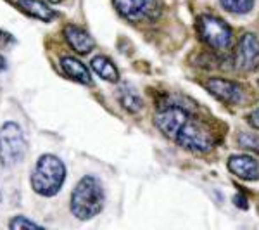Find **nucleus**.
Here are the masks:
<instances>
[{"mask_svg": "<svg viewBox=\"0 0 259 230\" xmlns=\"http://www.w3.org/2000/svg\"><path fill=\"white\" fill-rule=\"evenodd\" d=\"M66 165L56 154H41L31 171V189L44 198H54L59 194L66 182Z\"/></svg>", "mask_w": 259, "mask_h": 230, "instance_id": "f257e3e1", "label": "nucleus"}, {"mask_svg": "<svg viewBox=\"0 0 259 230\" xmlns=\"http://www.w3.org/2000/svg\"><path fill=\"white\" fill-rule=\"evenodd\" d=\"M104 208V187L97 177L85 175L71 192V213L78 220H90Z\"/></svg>", "mask_w": 259, "mask_h": 230, "instance_id": "f03ea898", "label": "nucleus"}, {"mask_svg": "<svg viewBox=\"0 0 259 230\" xmlns=\"http://www.w3.org/2000/svg\"><path fill=\"white\" fill-rule=\"evenodd\" d=\"M28 154V140L23 130L14 121H6L0 127V165L14 168Z\"/></svg>", "mask_w": 259, "mask_h": 230, "instance_id": "7ed1b4c3", "label": "nucleus"}, {"mask_svg": "<svg viewBox=\"0 0 259 230\" xmlns=\"http://www.w3.org/2000/svg\"><path fill=\"white\" fill-rule=\"evenodd\" d=\"M199 33L202 40L214 50H228L233 44V31L223 19L216 16H202L199 18Z\"/></svg>", "mask_w": 259, "mask_h": 230, "instance_id": "20e7f679", "label": "nucleus"}, {"mask_svg": "<svg viewBox=\"0 0 259 230\" xmlns=\"http://www.w3.org/2000/svg\"><path fill=\"white\" fill-rule=\"evenodd\" d=\"M175 142L182 145L183 149L194 150V152H209L212 149V137L200 123L189 118L187 123L180 128V132L175 137Z\"/></svg>", "mask_w": 259, "mask_h": 230, "instance_id": "39448f33", "label": "nucleus"}, {"mask_svg": "<svg viewBox=\"0 0 259 230\" xmlns=\"http://www.w3.org/2000/svg\"><path fill=\"white\" fill-rule=\"evenodd\" d=\"M235 68L240 71H254L259 68V40L252 33L242 35L237 44Z\"/></svg>", "mask_w": 259, "mask_h": 230, "instance_id": "423d86ee", "label": "nucleus"}, {"mask_svg": "<svg viewBox=\"0 0 259 230\" xmlns=\"http://www.w3.org/2000/svg\"><path fill=\"white\" fill-rule=\"evenodd\" d=\"M189 118H190L189 112L185 109H182L180 106H166L164 109H161L154 116V123L159 128V132H162L166 137L175 140L180 128L187 123Z\"/></svg>", "mask_w": 259, "mask_h": 230, "instance_id": "0eeeda50", "label": "nucleus"}, {"mask_svg": "<svg viewBox=\"0 0 259 230\" xmlns=\"http://www.w3.org/2000/svg\"><path fill=\"white\" fill-rule=\"evenodd\" d=\"M206 89L227 106H237L244 99V89L235 82L223 80V78H211L206 82Z\"/></svg>", "mask_w": 259, "mask_h": 230, "instance_id": "6e6552de", "label": "nucleus"}, {"mask_svg": "<svg viewBox=\"0 0 259 230\" xmlns=\"http://www.w3.org/2000/svg\"><path fill=\"white\" fill-rule=\"evenodd\" d=\"M228 170L242 180H257L259 163L247 154H237L228 160Z\"/></svg>", "mask_w": 259, "mask_h": 230, "instance_id": "1a4fd4ad", "label": "nucleus"}, {"mask_svg": "<svg viewBox=\"0 0 259 230\" xmlns=\"http://www.w3.org/2000/svg\"><path fill=\"white\" fill-rule=\"evenodd\" d=\"M64 36H66V42L69 44V47L76 54H80V56H87V54H90V50H94L95 47L94 39H92L83 28L76 26V24H68V26L64 28Z\"/></svg>", "mask_w": 259, "mask_h": 230, "instance_id": "9d476101", "label": "nucleus"}, {"mask_svg": "<svg viewBox=\"0 0 259 230\" xmlns=\"http://www.w3.org/2000/svg\"><path fill=\"white\" fill-rule=\"evenodd\" d=\"M154 0H112L116 11L128 21H139L145 18L152 9Z\"/></svg>", "mask_w": 259, "mask_h": 230, "instance_id": "9b49d317", "label": "nucleus"}, {"mask_svg": "<svg viewBox=\"0 0 259 230\" xmlns=\"http://www.w3.org/2000/svg\"><path fill=\"white\" fill-rule=\"evenodd\" d=\"M61 68L64 71L66 76L71 78L73 82L81 83V85H90L92 83V74L89 68H87L81 61H78L76 57H71V56L62 57Z\"/></svg>", "mask_w": 259, "mask_h": 230, "instance_id": "f8f14e48", "label": "nucleus"}, {"mask_svg": "<svg viewBox=\"0 0 259 230\" xmlns=\"http://www.w3.org/2000/svg\"><path fill=\"white\" fill-rule=\"evenodd\" d=\"M18 9L24 12L26 16H30L33 19H38L41 23H50L56 18V12H54L45 2L41 0H18Z\"/></svg>", "mask_w": 259, "mask_h": 230, "instance_id": "ddd939ff", "label": "nucleus"}, {"mask_svg": "<svg viewBox=\"0 0 259 230\" xmlns=\"http://www.w3.org/2000/svg\"><path fill=\"white\" fill-rule=\"evenodd\" d=\"M116 97H118V102L128 112H139L142 107H144L142 97L137 94V90L133 89L130 83H123V85L119 87L118 92H116Z\"/></svg>", "mask_w": 259, "mask_h": 230, "instance_id": "4468645a", "label": "nucleus"}, {"mask_svg": "<svg viewBox=\"0 0 259 230\" xmlns=\"http://www.w3.org/2000/svg\"><path fill=\"white\" fill-rule=\"evenodd\" d=\"M92 69L97 73V76H100L102 80L111 82V83H118L119 82V71L116 68V64L112 62L109 57L106 56H97L94 57L90 62Z\"/></svg>", "mask_w": 259, "mask_h": 230, "instance_id": "2eb2a0df", "label": "nucleus"}, {"mask_svg": "<svg viewBox=\"0 0 259 230\" xmlns=\"http://www.w3.org/2000/svg\"><path fill=\"white\" fill-rule=\"evenodd\" d=\"M221 7L233 14H245L254 7V0H220Z\"/></svg>", "mask_w": 259, "mask_h": 230, "instance_id": "dca6fc26", "label": "nucleus"}, {"mask_svg": "<svg viewBox=\"0 0 259 230\" xmlns=\"http://www.w3.org/2000/svg\"><path fill=\"white\" fill-rule=\"evenodd\" d=\"M9 228H41V227L36 221L26 218V216L16 215L14 218L9 220Z\"/></svg>", "mask_w": 259, "mask_h": 230, "instance_id": "f3484780", "label": "nucleus"}, {"mask_svg": "<svg viewBox=\"0 0 259 230\" xmlns=\"http://www.w3.org/2000/svg\"><path fill=\"white\" fill-rule=\"evenodd\" d=\"M239 144H240V147H244V149L259 150V137L254 135V133H242L239 137Z\"/></svg>", "mask_w": 259, "mask_h": 230, "instance_id": "a211bd4d", "label": "nucleus"}, {"mask_svg": "<svg viewBox=\"0 0 259 230\" xmlns=\"http://www.w3.org/2000/svg\"><path fill=\"white\" fill-rule=\"evenodd\" d=\"M14 44H16L14 35H11V33H7V31H4V30H0V50L9 49L11 45H14Z\"/></svg>", "mask_w": 259, "mask_h": 230, "instance_id": "6ab92c4d", "label": "nucleus"}, {"mask_svg": "<svg viewBox=\"0 0 259 230\" xmlns=\"http://www.w3.org/2000/svg\"><path fill=\"white\" fill-rule=\"evenodd\" d=\"M247 121H249L250 127L256 128V130H259V107H257V109H254V111L247 116Z\"/></svg>", "mask_w": 259, "mask_h": 230, "instance_id": "aec40b11", "label": "nucleus"}, {"mask_svg": "<svg viewBox=\"0 0 259 230\" xmlns=\"http://www.w3.org/2000/svg\"><path fill=\"white\" fill-rule=\"evenodd\" d=\"M235 201H237V206H240V208H247V204H244V199H242L240 196H237Z\"/></svg>", "mask_w": 259, "mask_h": 230, "instance_id": "412c9836", "label": "nucleus"}, {"mask_svg": "<svg viewBox=\"0 0 259 230\" xmlns=\"http://www.w3.org/2000/svg\"><path fill=\"white\" fill-rule=\"evenodd\" d=\"M0 69H6V59L0 56Z\"/></svg>", "mask_w": 259, "mask_h": 230, "instance_id": "4be33fe9", "label": "nucleus"}, {"mask_svg": "<svg viewBox=\"0 0 259 230\" xmlns=\"http://www.w3.org/2000/svg\"><path fill=\"white\" fill-rule=\"evenodd\" d=\"M50 4H61V2H64V0H49Z\"/></svg>", "mask_w": 259, "mask_h": 230, "instance_id": "5701e85b", "label": "nucleus"}]
</instances>
